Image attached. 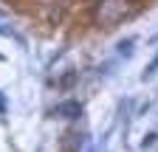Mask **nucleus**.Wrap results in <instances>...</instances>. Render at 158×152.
Listing matches in <instances>:
<instances>
[{
    "label": "nucleus",
    "instance_id": "3",
    "mask_svg": "<svg viewBox=\"0 0 158 152\" xmlns=\"http://www.w3.org/2000/svg\"><path fill=\"white\" fill-rule=\"evenodd\" d=\"M79 146H82V135L79 132H68L62 141V152H79Z\"/></svg>",
    "mask_w": 158,
    "mask_h": 152
},
{
    "label": "nucleus",
    "instance_id": "5",
    "mask_svg": "<svg viewBox=\"0 0 158 152\" xmlns=\"http://www.w3.org/2000/svg\"><path fill=\"white\" fill-rule=\"evenodd\" d=\"M0 37H6V40H14L17 45H26V40H23V37H20L14 28H9V26H0Z\"/></svg>",
    "mask_w": 158,
    "mask_h": 152
},
{
    "label": "nucleus",
    "instance_id": "8",
    "mask_svg": "<svg viewBox=\"0 0 158 152\" xmlns=\"http://www.w3.org/2000/svg\"><path fill=\"white\" fill-rule=\"evenodd\" d=\"M150 42H158V34H155V37H150Z\"/></svg>",
    "mask_w": 158,
    "mask_h": 152
},
{
    "label": "nucleus",
    "instance_id": "1",
    "mask_svg": "<svg viewBox=\"0 0 158 152\" xmlns=\"http://www.w3.org/2000/svg\"><path fill=\"white\" fill-rule=\"evenodd\" d=\"M133 11V0H96V6H93V20L99 26H116V23H122L124 17Z\"/></svg>",
    "mask_w": 158,
    "mask_h": 152
},
{
    "label": "nucleus",
    "instance_id": "7",
    "mask_svg": "<svg viewBox=\"0 0 158 152\" xmlns=\"http://www.w3.org/2000/svg\"><path fill=\"white\" fill-rule=\"evenodd\" d=\"M43 3H62V0H43Z\"/></svg>",
    "mask_w": 158,
    "mask_h": 152
},
{
    "label": "nucleus",
    "instance_id": "4",
    "mask_svg": "<svg viewBox=\"0 0 158 152\" xmlns=\"http://www.w3.org/2000/svg\"><path fill=\"white\" fill-rule=\"evenodd\" d=\"M133 45H135V37H127V40H122L116 45V54L124 56V59H130V56H133Z\"/></svg>",
    "mask_w": 158,
    "mask_h": 152
},
{
    "label": "nucleus",
    "instance_id": "6",
    "mask_svg": "<svg viewBox=\"0 0 158 152\" xmlns=\"http://www.w3.org/2000/svg\"><path fill=\"white\" fill-rule=\"evenodd\" d=\"M155 73H158V54H155V59H152V62H150V65L144 68V73H141V79L147 82V79H152Z\"/></svg>",
    "mask_w": 158,
    "mask_h": 152
},
{
    "label": "nucleus",
    "instance_id": "9",
    "mask_svg": "<svg viewBox=\"0 0 158 152\" xmlns=\"http://www.w3.org/2000/svg\"><path fill=\"white\" fill-rule=\"evenodd\" d=\"M0 59H3V54H0Z\"/></svg>",
    "mask_w": 158,
    "mask_h": 152
},
{
    "label": "nucleus",
    "instance_id": "2",
    "mask_svg": "<svg viewBox=\"0 0 158 152\" xmlns=\"http://www.w3.org/2000/svg\"><path fill=\"white\" fill-rule=\"evenodd\" d=\"M54 113H59V116H65V118H76V116H82V104L79 102H62V104H56Z\"/></svg>",
    "mask_w": 158,
    "mask_h": 152
}]
</instances>
